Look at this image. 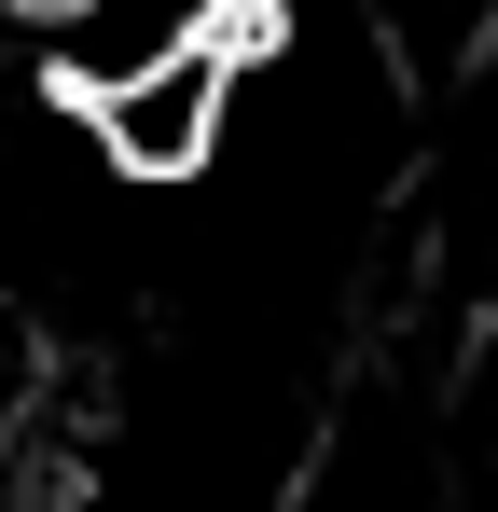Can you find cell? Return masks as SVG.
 Wrapping results in <instances>:
<instances>
[{"label": "cell", "instance_id": "cell-1", "mask_svg": "<svg viewBox=\"0 0 498 512\" xmlns=\"http://www.w3.org/2000/svg\"><path fill=\"white\" fill-rule=\"evenodd\" d=\"M236 56H249V28H222V42H194V56H166V70H139V84H111V97H83L97 167L153 180V194L208 180L222 167V125H236Z\"/></svg>", "mask_w": 498, "mask_h": 512}, {"label": "cell", "instance_id": "cell-2", "mask_svg": "<svg viewBox=\"0 0 498 512\" xmlns=\"http://www.w3.org/2000/svg\"><path fill=\"white\" fill-rule=\"evenodd\" d=\"M222 28H249V0H56L42 14V70L70 97H111L139 70H166V56H194V42H222Z\"/></svg>", "mask_w": 498, "mask_h": 512}]
</instances>
